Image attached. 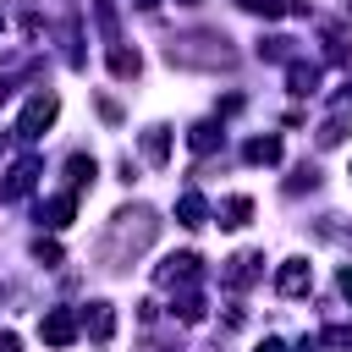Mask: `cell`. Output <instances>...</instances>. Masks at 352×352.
<instances>
[{"label":"cell","instance_id":"18","mask_svg":"<svg viewBox=\"0 0 352 352\" xmlns=\"http://www.w3.org/2000/svg\"><path fill=\"white\" fill-rule=\"evenodd\" d=\"M187 143H192V148H198V154H209V148H214V143H220V132H214V126H209V121H204V126H192V138H187Z\"/></svg>","mask_w":352,"mask_h":352},{"label":"cell","instance_id":"6","mask_svg":"<svg viewBox=\"0 0 352 352\" xmlns=\"http://www.w3.org/2000/svg\"><path fill=\"white\" fill-rule=\"evenodd\" d=\"M308 280H314V270H308L302 258H286V264H280V275H275V286H280L286 297H297V292H308Z\"/></svg>","mask_w":352,"mask_h":352},{"label":"cell","instance_id":"8","mask_svg":"<svg viewBox=\"0 0 352 352\" xmlns=\"http://www.w3.org/2000/svg\"><path fill=\"white\" fill-rule=\"evenodd\" d=\"M143 160H148V165H165V160H170V132H165V126H148V132H143Z\"/></svg>","mask_w":352,"mask_h":352},{"label":"cell","instance_id":"7","mask_svg":"<svg viewBox=\"0 0 352 352\" xmlns=\"http://www.w3.org/2000/svg\"><path fill=\"white\" fill-rule=\"evenodd\" d=\"M33 176H38V160H16L11 176H6V187H0V198H22L33 187Z\"/></svg>","mask_w":352,"mask_h":352},{"label":"cell","instance_id":"14","mask_svg":"<svg viewBox=\"0 0 352 352\" xmlns=\"http://www.w3.org/2000/svg\"><path fill=\"white\" fill-rule=\"evenodd\" d=\"M248 220H253V198H226L220 226H231V231H236V226H248Z\"/></svg>","mask_w":352,"mask_h":352},{"label":"cell","instance_id":"24","mask_svg":"<svg viewBox=\"0 0 352 352\" xmlns=\"http://www.w3.org/2000/svg\"><path fill=\"white\" fill-rule=\"evenodd\" d=\"M182 6H192V0H182Z\"/></svg>","mask_w":352,"mask_h":352},{"label":"cell","instance_id":"10","mask_svg":"<svg viewBox=\"0 0 352 352\" xmlns=\"http://www.w3.org/2000/svg\"><path fill=\"white\" fill-rule=\"evenodd\" d=\"M248 280H258V253H236L226 270V286H248Z\"/></svg>","mask_w":352,"mask_h":352},{"label":"cell","instance_id":"20","mask_svg":"<svg viewBox=\"0 0 352 352\" xmlns=\"http://www.w3.org/2000/svg\"><path fill=\"white\" fill-rule=\"evenodd\" d=\"M324 341H330V346H352V324H330Z\"/></svg>","mask_w":352,"mask_h":352},{"label":"cell","instance_id":"22","mask_svg":"<svg viewBox=\"0 0 352 352\" xmlns=\"http://www.w3.org/2000/svg\"><path fill=\"white\" fill-rule=\"evenodd\" d=\"M341 292H346V302H352V264L341 270Z\"/></svg>","mask_w":352,"mask_h":352},{"label":"cell","instance_id":"4","mask_svg":"<svg viewBox=\"0 0 352 352\" xmlns=\"http://www.w3.org/2000/svg\"><path fill=\"white\" fill-rule=\"evenodd\" d=\"M82 330H88L94 341H110V336H116V308H110V302H88Z\"/></svg>","mask_w":352,"mask_h":352},{"label":"cell","instance_id":"2","mask_svg":"<svg viewBox=\"0 0 352 352\" xmlns=\"http://www.w3.org/2000/svg\"><path fill=\"white\" fill-rule=\"evenodd\" d=\"M77 330H82V324H77V314H72V308H50V314L38 319V336H44L50 346H72V341H77Z\"/></svg>","mask_w":352,"mask_h":352},{"label":"cell","instance_id":"3","mask_svg":"<svg viewBox=\"0 0 352 352\" xmlns=\"http://www.w3.org/2000/svg\"><path fill=\"white\" fill-rule=\"evenodd\" d=\"M154 280H160V286H192V280H198V253H170V258L154 270Z\"/></svg>","mask_w":352,"mask_h":352},{"label":"cell","instance_id":"5","mask_svg":"<svg viewBox=\"0 0 352 352\" xmlns=\"http://www.w3.org/2000/svg\"><path fill=\"white\" fill-rule=\"evenodd\" d=\"M72 214H77V198H72V192H60V198H50V204H38V220H44L50 231H60V226H72Z\"/></svg>","mask_w":352,"mask_h":352},{"label":"cell","instance_id":"1","mask_svg":"<svg viewBox=\"0 0 352 352\" xmlns=\"http://www.w3.org/2000/svg\"><path fill=\"white\" fill-rule=\"evenodd\" d=\"M55 110H60V99H55V94H38V99L22 110V121H16V138H44V126L55 121Z\"/></svg>","mask_w":352,"mask_h":352},{"label":"cell","instance_id":"13","mask_svg":"<svg viewBox=\"0 0 352 352\" xmlns=\"http://www.w3.org/2000/svg\"><path fill=\"white\" fill-rule=\"evenodd\" d=\"M204 214H209V209H204V198H198V192H182V204H176V220L198 231V226H204Z\"/></svg>","mask_w":352,"mask_h":352},{"label":"cell","instance_id":"15","mask_svg":"<svg viewBox=\"0 0 352 352\" xmlns=\"http://www.w3.org/2000/svg\"><path fill=\"white\" fill-rule=\"evenodd\" d=\"M314 82H319V72L297 60V66H292V94H314Z\"/></svg>","mask_w":352,"mask_h":352},{"label":"cell","instance_id":"12","mask_svg":"<svg viewBox=\"0 0 352 352\" xmlns=\"http://www.w3.org/2000/svg\"><path fill=\"white\" fill-rule=\"evenodd\" d=\"M138 66H143V60H138V50L110 44V72H116V77H138Z\"/></svg>","mask_w":352,"mask_h":352},{"label":"cell","instance_id":"21","mask_svg":"<svg viewBox=\"0 0 352 352\" xmlns=\"http://www.w3.org/2000/svg\"><path fill=\"white\" fill-rule=\"evenodd\" d=\"M0 352H16V336L11 330H0Z\"/></svg>","mask_w":352,"mask_h":352},{"label":"cell","instance_id":"16","mask_svg":"<svg viewBox=\"0 0 352 352\" xmlns=\"http://www.w3.org/2000/svg\"><path fill=\"white\" fill-rule=\"evenodd\" d=\"M66 170H72V187L94 182V160H88V154H72V160H66Z\"/></svg>","mask_w":352,"mask_h":352},{"label":"cell","instance_id":"11","mask_svg":"<svg viewBox=\"0 0 352 352\" xmlns=\"http://www.w3.org/2000/svg\"><path fill=\"white\" fill-rule=\"evenodd\" d=\"M242 11L253 16H286V11H302V0H236Z\"/></svg>","mask_w":352,"mask_h":352},{"label":"cell","instance_id":"23","mask_svg":"<svg viewBox=\"0 0 352 352\" xmlns=\"http://www.w3.org/2000/svg\"><path fill=\"white\" fill-rule=\"evenodd\" d=\"M258 352H286V346H280V341H264V346H258Z\"/></svg>","mask_w":352,"mask_h":352},{"label":"cell","instance_id":"9","mask_svg":"<svg viewBox=\"0 0 352 352\" xmlns=\"http://www.w3.org/2000/svg\"><path fill=\"white\" fill-rule=\"evenodd\" d=\"M242 160H248V165H275V160H280V138H248Z\"/></svg>","mask_w":352,"mask_h":352},{"label":"cell","instance_id":"19","mask_svg":"<svg viewBox=\"0 0 352 352\" xmlns=\"http://www.w3.org/2000/svg\"><path fill=\"white\" fill-rule=\"evenodd\" d=\"M176 314H182L187 324H192V319H204V297H192V292H182V297H176Z\"/></svg>","mask_w":352,"mask_h":352},{"label":"cell","instance_id":"17","mask_svg":"<svg viewBox=\"0 0 352 352\" xmlns=\"http://www.w3.org/2000/svg\"><path fill=\"white\" fill-rule=\"evenodd\" d=\"M341 138H346V116H330V121L319 126V143L330 148V143H341Z\"/></svg>","mask_w":352,"mask_h":352}]
</instances>
